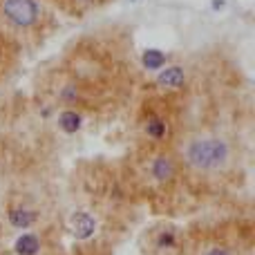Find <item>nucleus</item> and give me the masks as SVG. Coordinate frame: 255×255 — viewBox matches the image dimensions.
<instances>
[{
  "label": "nucleus",
  "mask_w": 255,
  "mask_h": 255,
  "mask_svg": "<svg viewBox=\"0 0 255 255\" xmlns=\"http://www.w3.org/2000/svg\"><path fill=\"white\" fill-rule=\"evenodd\" d=\"M197 255H238L235 249L226 242H217V240H211V242L199 244Z\"/></svg>",
  "instance_id": "8"
},
{
  "label": "nucleus",
  "mask_w": 255,
  "mask_h": 255,
  "mask_svg": "<svg viewBox=\"0 0 255 255\" xmlns=\"http://www.w3.org/2000/svg\"><path fill=\"white\" fill-rule=\"evenodd\" d=\"M97 231V222H94V215L83 208L74 211L72 215V233H74L76 240H90Z\"/></svg>",
  "instance_id": "6"
},
{
  "label": "nucleus",
  "mask_w": 255,
  "mask_h": 255,
  "mask_svg": "<svg viewBox=\"0 0 255 255\" xmlns=\"http://www.w3.org/2000/svg\"><path fill=\"white\" fill-rule=\"evenodd\" d=\"M179 172V163H177L175 154L163 152V150H150L141 161V175L148 184L152 186H168Z\"/></svg>",
  "instance_id": "2"
},
{
  "label": "nucleus",
  "mask_w": 255,
  "mask_h": 255,
  "mask_svg": "<svg viewBox=\"0 0 255 255\" xmlns=\"http://www.w3.org/2000/svg\"><path fill=\"white\" fill-rule=\"evenodd\" d=\"M16 251H18V255H36L40 251V238H36V235H25V238L18 240Z\"/></svg>",
  "instance_id": "9"
},
{
  "label": "nucleus",
  "mask_w": 255,
  "mask_h": 255,
  "mask_svg": "<svg viewBox=\"0 0 255 255\" xmlns=\"http://www.w3.org/2000/svg\"><path fill=\"white\" fill-rule=\"evenodd\" d=\"M2 20L11 29L27 31L38 25L40 4L36 0H4L2 2Z\"/></svg>",
  "instance_id": "3"
},
{
  "label": "nucleus",
  "mask_w": 255,
  "mask_h": 255,
  "mask_svg": "<svg viewBox=\"0 0 255 255\" xmlns=\"http://www.w3.org/2000/svg\"><path fill=\"white\" fill-rule=\"evenodd\" d=\"M184 81H186L184 67H179V65L168 67V70L159 76V85H163V88H179V85H184Z\"/></svg>",
  "instance_id": "7"
},
{
  "label": "nucleus",
  "mask_w": 255,
  "mask_h": 255,
  "mask_svg": "<svg viewBox=\"0 0 255 255\" xmlns=\"http://www.w3.org/2000/svg\"><path fill=\"white\" fill-rule=\"evenodd\" d=\"M181 154H184V161L188 163L190 170L199 172V175H215V172L224 170L233 152L222 136L202 134L190 136Z\"/></svg>",
  "instance_id": "1"
},
{
  "label": "nucleus",
  "mask_w": 255,
  "mask_h": 255,
  "mask_svg": "<svg viewBox=\"0 0 255 255\" xmlns=\"http://www.w3.org/2000/svg\"><path fill=\"white\" fill-rule=\"evenodd\" d=\"M179 247H181L179 231L172 224H166V226H161V229H157L152 233V238H150V251L157 255H172Z\"/></svg>",
  "instance_id": "4"
},
{
  "label": "nucleus",
  "mask_w": 255,
  "mask_h": 255,
  "mask_svg": "<svg viewBox=\"0 0 255 255\" xmlns=\"http://www.w3.org/2000/svg\"><path fill=\"white\" fill-rule=\"evenodd\" d=\"M143 132L145 136H148L150 141H166L168 139V132H170V124H168V119L163 115H159V112H150L148 117H145L143 121Z\"/></svg>",
  "instance_id": "5"
},
{
  "label": "nucleus",
  "mask_w": 255,
  "mask_h": 255,
  "mask_svg": "<svg viewBox=\"0 0 255 255\" xmlns=\"http://www.w3.org/2000/svg\"><path fill=\"white\" fill-rule=\"evenodd\" d=\"M143 61H145V65H148V67H159V65L163 63V54H159V52H148Z\"/></svg>",
  "instance_id": "10"
}]
</instances>
